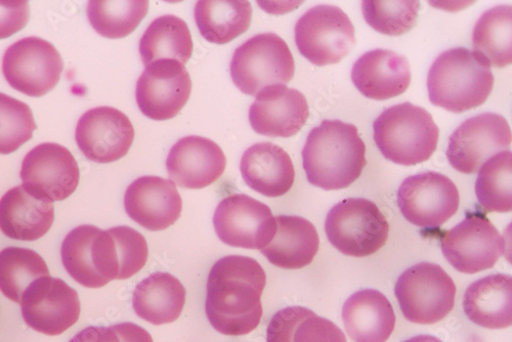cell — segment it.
<instances>
[{
	"label": "cell",
	"instance_id": "cell-1",
	"mask_svg": "<svg viewBox=\"0 0 512 342\" xmlns=\"http://www.w3.org/2000/svg\"><path fill=\"white\" fill-rule=\"evenodd\" d=\"M267 284L263 267L251 258L229 255L211 268L205 312L211 326L224 335L241 336L258 328Z\"/></svg>",
	"mask_w": 512,
	"mask_h": 342
},
{
	"label": "cell",
	"instance_id": "cell-2",
	"mask_svg": "<svg viewBox=\"0 0 512 342\" xmlns=\"http://www.w3.org/2000/svg\"><path fill=\"white\" fill-rule=\"evenodd\" d=\"M303 164L313 186L326 191L346 189L367 165L366 145L355 125L324 120L307 138Z\"/></svg>",
	"mask_w": 512,
	"mask_h": 342
},
{
	"label": "cell",
	"instance_id": "cell-3",
	"mask_svg": "<svg viewBox=\"0 0 512 342\" xmlns=\"http://www.w3.org/2000/svg\"><path fill=\"white\" fill-rule=\"evenodd\" d=\"M494 87V75L474 52L455 48L441 54L428 75L432 104L453 113L482 106Z\"/></svg>",
	"mask_w": 512,
	"mask_h": 342
},
{
	"label": "cell",
	"instance_id": "cell-4",
	"mask_svg": "<svg viewBox=\"0 0 512 342\" xmlns=\"http://www.w3.org/2000/svg\"><path fill=\"white\" fill-rule=\"evenodd\" d=\"M373 132L381 154L404 166L429 160L437 150L440 136L433 116L408 102L383 111L373 123Z\"/></svg>",
	"mask_w": 512,
	"mask_h": 342
},
{
	"label": "cell",
	"instance_id": "cell-5",
	"mask_svg": "<svg viewBox=\"0 0 512 342\" xmlns=\"http://www.w3.org/2000/svg\"><path fill=\"white\" fill-rule=\"evenodd\" d=\"M293 56L275 33L258 34L234 52L230 73L236 87L245 95L256 97L272 85L286 84L294 76Z\"/></svg>",
	"mask_w": 512,
	"mask_h": 342
},
{
	"label": "cell",
	"instance_id": "cell-6",
	"mask_svg": "<svg viewBox=\"0 0 512 342\" xmlns=\"http://www.w3.org/2000/svg\"><path fill=\"white\" fill-rule=\"evenodd\" d=\"M325 231L338 251L353 258H365L386 245L390 226L374 202L348 198L330 209Z\"/></svg>",
	"mask_w": 512,
	"mask_h": 342
},
{
	"label": "cell",
	"instance_id": "cell-7",
	"mask_svg": "<svg viewBox=\"0 0 512 342\" xmlns=\"http://www.w3.org/2000/svg\"><path fill=\"white\" fill-rule=\"evenodd\" d=\"M395 294L408 321L432 325L453 310L456 285L439 265L420 263L399 277Z\"/></svg>",
	"mask_w": 512,
	"mask_h": 342
},
{
	"label": "cell",
	"instance_id": "cell-8",
	"mask_svg": "<svg viewBox=\"0 0 512 342\" xmlns=\"http://www.w3.org/2000/svg\"><path fill=\"white\" fill-rule=\"evenodd\" d=\"M298 51L312 64L327 66L345 59L356 45L355 27L335 6H317L295 25Z\"/></svg>",
	"mask_w": 512,
	"mask_h": 342
},
{
	"label": "cell",
	"instance_id": "cell-9",
	"mask_svg": "<svg viewBox=\"0 0 512 342\" xmlns=\"http://www.w3.org/2000/svg\"><path fill=\"white\" fill-rule=\"evenodd\" d=\"M63 69V59L51 42L34 36L15 42L3 58L5 78L28 97L39 98L53 91Z\"/></svg>",
	"mask_w": 512,
	"mask_h": 342
},
{
	"label": "cell",
	"instance_id": "cell-10",
	"mask_svg": "<svg viewBox=\"0 0 512 342\" xmlns=\"http://www.w3.org/2000/svg\"><path fill=\"white\" fill-rule=\"evenodd\" d=\"M505 246L502 235L481 212L468 213L460 224L443 233L441 243L445 259L463 274L492 269Z\"/></svg>",
	"mask_w": 512,
	"mask_h": 342
},
{
	"label": "cell",
	"instance_id": "cell-11",
	"mask_svg": "<svg viewBox=\"0 0 512 342\" xmlns=\"http://www.w3.org/2000/svg\"><path fill=\"white\" fill-rule=\"evenodd\" d=\"M404 218L423 229H437L456 215L460 196L446 176L426 171L407 178L397 195Z\"/></svg>",
	"mask_w": 512,
	"mask_h": 342
},
{
	"label": "cell",
	"instance_id": "cell-12",
	"mask_svg": "<svg viewBox=\"0 0 512 342\" xmlns=\"http://www.w3.org/2000/svg\"><path fill=\"white\" fill-rule=\"evenodd\" d=\"M511 142L506 119L499 114L483 113L457 128L450 137L446 155L459 173L474 175L490 158L508 149Z\"/></svg>",
	"mask_w": 512,
	"mask_h": 342
},
{
	"label": "cell",
	"instance_id": "cell-13",
	"mask_svg": "<svg viewBox=\"0 0 512 342\" xmlns=\"http://www.w3.org/2000/svg\"><path fill=\"white\" fill-rule=\"evenodd\" d=\"M213 226L222 242L245 249L262 250L277 231L271 208L244 194L230 195L219 203Z\"/></svg>",
	"mask_w": 512,
	"mask_h": 342
},
{
	"label": "cell",
	"instance_id": "cell-14",
	"mask_svg": "<svg viewBox=\"0 0 512 342\" xmlns=\"http://www.w3.org/2000/svg\"><path fill=\"white\" fill-rule=\"evenodd\" d=\"M22 316L33 330L51 336L64 333L79 319L78 293L51 276L34 281L21 299Z\"/></svg>",
	"mask_w": 512,
	"mask_h": 342
},
{
	"label": "cell",
	"instance_id": "cell-15",
	"mask_svg": "<svg viewBox=\"0 0 512 342\" xmlns=\"http://www.w3.org/2000/svg\"><path fill=\"white\" fill-rule=\"evenodd\" d=\"M192 80L178 61L161 60L146 67L137 82L136 99L142 113L164 121L179 115L188 103Z\"/></svg>",
	"mask_w": 512,
	"mask_h": 342
},
{
	"label": "cell",
	"instance_id": "cell-16",
	"mask_svg": "<svg viewBox=\"0 0 512 342\" xmlns=\"http://www.w3.org/2000/svg\"><path fill=\"white\" fill-rule=\"evenodd\" d=\"M75 140L79 150L96 163H112L132 148L135 128L124 113L113 107H97L78 120Z\"/></svg>",
	"mask_w": 512,
	"mask_h": 342
},
{
	"label": "cell",
	"instance_id": "cell-17",
	"mask_svg": "<svg viewBox=\"0 0 512 342\" xmlns=\"http://www.w3.org/2000/svg\"><path fill=\"white\" fill-rule=\"evenodd\" d=\"M20 177L28 191L51 201H63L76 191L80 171L67 148L44 143L25 156Z\"/></svg>",
	"mask_w": 512,
	"mask_h": 342
},
{
	"label": "cell",
	"instance_id": "cell-18",
	"mask_svg": "<svg viewBox=\"0 0 512 342\" xmlns=\"http://www.w3.org/2000/svg\"><path fill=\"white\" fill-rule=\"evenodd\" d=\"M309 116L306 97L284 84L263 90L249 109V122L254 132L271 138L295 136L306 125Z\"/></svg>",
	"mask_w": 512,
	"mask_h": 342
},
{
	"label": "cell",
	"instance_id": "cell-19",
	"mask_svg": "<svg viewBox=\"0 0 512 342\" xmlns=\"http://www.w3.org/2000/svg\"><path fill=\"white\" fill-rule=\"evenodd\" d=\"M124 208L134 222L157 232L166 230L180 219L183 200L173 181L148 176L128 186Z\"/></svg>",
	"mask_w": 512,
	"mask_h": 342
},
{
	"label": "cell",
	"instance_id": "cell-20",
	"mask_svg": "<svg viewBox=\"0 0 512 342\" xmlns=\"http://www.w3.org/2000/svg\"><path fill=\"white\" fill-rule=\"evenodd\" d=\"M226 165L227 158L222 148L209 139L197 136L179 140L166 159L170 181L192 190L216 183L223 176Z\"/></svg>",
	"mask_w": 512,
	"mask_h": 342
},
{
	"label": "cell",
	"instance_id": "cell-21",
	"mask_svg": "<svg viewBox=\"0 0 512 342\" xmlns=\"http://www.w3.org/2000/svg\"><path fill=\"white\" fill-rule=\"evenodd\" d=\"M352 80L366 98L386 101L404 94L411 83L408 60L394 51L377 49L354 64Z\"/></svg>",
	"mask_w": 512,
	"mask_h": 342
},
{
	"label": "cell",
	"instance_id": "cell-22",
	"mask_svg": "<svg viewBox=\"0 0 512 342\" xmlns=\"http://www.w3.org/2000/svg\"><path fill=\"white\" fill-rule=\"evenodd\" d=\"M54 221L53 201L23 186L9 190L0 199V231L11 239L38 240L50 231Z\"/></svg>",
	"mask_w": 512,
	"mask_h": 342
},
{
	"label": "cell",
	"instance_id": "cell-23",
	"mask_svg": "<svg viewBox=\"0 0 512 342\" xmlns=\"http://www.w3.org/2000/svg\"><path fill=\"white\" fill-rule=\"evenodd\" d=\"M240 170L245 184L266 197L286 195L295 180V170L287 152L273 143H258L248 148Z\"/></svg>",
	"mask_w": 512,
	"mask_h": 342
},
{
	"label": "cell",
	"instance_id": "cell-24",
	"mask_svg": "<svg viewBox=\"0 0 512 342\" xmlns=\"http://www.w3.org/2000/svg\"><path fill=\"white\" fill-rule=\"evenodd\" d=\"M343 320L354 342H386L396 326L392 304L375 289L354 293L344 305Z\"/></svg>",
	"mask_w": 512,
	"mask_h": 342
},
{
	"label": "cell",
	"instance_id": "cell-25",
	"mask_svg": "<svg viewBox=\"0 0 512 342\" xmlns=\"http://www.w3.org/2000/svg\"><path fill=\"white\" fill-rule=\"evenodd\" d=\"M275 219L276 234L261 250L268 261L285 270H300L312 264L320 245L315 226L301 217L279 216Z\"/></svg>",
	"mask_w": 512,
	"mask_h": 342
},
{
	"label": "cell",
	"instance_id": "cell-26",
	"mask_svg": "<svg viewBox=\"0 0 512 342\" xmlns=\"http://www.w3.org/2000/svg\"><path fill=\"white\" fill-rule=\"evenodd\" d=\"M464 313L475 324L503 329L512 323V278L505 274L484 277L464 294Z\"/></svg>",
	"mask_w": 512,
	"mask_h": 342
},
{
	"label": "cell",
	"instance_id": "cell-27",
	"mask_svg": "<svg viewBox=\"0 0 512 342\" xmlns=\"http://www.w3.org/2000/svg\"><path fill=\"white\" fill-rule=\"evenodd\" d=\"M186 304V289L168 273H154L135 289L133 307L136 314L153 325L177 321Z\"/></svg>",
	"mask_w": 512,
	"mask_h": 342
},
{
	"label": "cell",
	"instance_id": "cell-28",
	"mask_svg": "<svg viewBox=\"0 0 512 342\" xmlns=\"http://www.w3.org/2000/svg\"><path fill=\"white\" fill-rule=\"evenodd\" d=\"M193 39L187 23L174 15L154 20L140 40V55L145 67L161 60L185 65L193 54Z\"/></svg>",
	"mask_w": 512,
	"mask_h": 342
},
{
	"label": "cell",
	"instance_id": "cell-29",
	"mask_svg": "<svg viewBox=\"0 0 512 342\" xmlns=\"http://www.w3.org/2000/svg\"><path fill=\"white\" fill-rule=\"evenodd\" d=\"M251 19L252 7L246 0H201L195 7L200 34L211 44H229L249 29Z\"/></svg>",
	"mask_w": 512,
	"mask_h": 342
},
{
	"label": "cell",
	"instance_id": "cell-30",
	"mask_svg": "<svg viewBox=\"0 0 512 342\" xmlns=\"http://www.w3.org/2000/svg\"><path fill=\"white\" fill-rule=\"evenodd\" d=\"M474 53L490 67L512 62V8L498 6L485 12L473 32Z\"/></svg>",
	"mask_w": 512,
	"mask_h": 342
},
{
	"label": "cell",
	"instance_id": "cell-31",
	"mask_svg": "<svg viewBox=\"0 0 512 342\" xmlns=\"http://www.w3.org/2000/svg\"><path fill=\"white\" fill-rule=\"evenodd\" d=\"M49 276L47 263L34 250L8 247L0 251V291L11 301L21 303L34 281Z\"/></svg>",
	"mask_w": 512,
	"mask_h": 342
},
{
	"label": "cell",
	"instance_id": "cell-32",
	"mask_svg": "<svg viewBox=\"0 0 512 342\" xmlns=\"http://www.w3.org/2000/svg\"><path fill=\"white\" fill-rule=\"evenodd\" d=\"M512 153L503 151L490 158L479 170L476 194L487 212L512 209Z\"/></svg>",
	"mask_w": 512,
	"mask_h": 342
},
{
	"label": "cell",
	"instance_id": "cell-33",
	"mask_svg": "<svg viewBox=\"0 0 512 342\" xmlns=\"http://www.w3.org/2000/svg\"><path fill=\"white\" fill-rule=\"evenodd\" d=\"M149 11L146 0L127 2H90L88 17L93 28L102 36L119 39L132 34Z\"/></svg>",
	"mask_w": 512,
	"mask_h": 342
},
{
	"label": "cell",
	"instance_id": "cell-34",
	"mask_svg": "<svg viewBox=\"0 0 512 342\" xmlns=\"http://www.w3.org/2000/svg\"><path fill=\"white\" fill-rule=\"evenodd\" d=\"M97 229L91 225L73 229L65 237L61 248L62 262L68 274L88 288L105 286L93 262L92 244Z\"/></svg>",
	"mask_w": 512,
	"mask_h": 342
},
{
	"label": "cell",
	"instance_id": "cell-35",
	"mask_svg": "<svg viewBox=\"0 0 512 342\" xmlns=\"http://www.w3.org/2000/svg\"><path fill=\"white\" fill-rule=\"evenodd\" d=\"M420 3L416 0H366L362 13L367 24L375 31L389 36L409 32L416 24Z\"/></svg>",
	"mask_w": 512,
	"mask_h": 342
},
{
	"label": "cell",
	"instance_id": "cell-36",
	"mask_svg": "<svg viewBox=\"0 0 512 342\" xmlns=\"http://www.w3.org/2000/svg\"><path fill=\"white\" fill-rule=\"evenodd\" d=\"M36 128L26 103L0 93V154L16 152L33 138Z\"/></svg>",
	"mask_w": 512,
	"mask_h": 342
},
{
	"label": "cell",
	"instance_id": "cell-37",
	"mask_svg": "<svg viewBox=\"0 0 512 342\" xmlns=\"http://www.w3.org/2000/svg\"><path fill=\"white\" fill-rule=\"evenodd\" d=\"M113 235L117 260V280H125L138 274L148 261L149 248L145 237L130 227H115L110 229Z\"/></svg>",
	"mask_w": 512,
	"mask_h": 342
},
{
	"label": "cell",
	"instance_id": "cell-38",
	"mask_svg": "<svg viewBox=\"0 0 512 342\" xmlns=\"http://www.w3.org/2000/svg\"><path fill=\"white\" fill-rule=\"evenodd\" d=\"M292 342H348L345 333L333 322L316 314L297 326Z\"/></svg>",
	"mask_w": 512,
	"mask_h": 342
},
{
	"label": "cell",
	"instance_id": "cell-39",
	"mask_svg": "<svg viewBox=\"0 0 512 342\" xmlns=\"http://www.w3.org/2000/svg\"><path fill=\"white\" fill-rule=\"evenodd\" d=\"M315 313L303 307H288L277 312L267 329V342H292L295 329Z\"/></svg>",
	"mask_w": 512,
	"mask_h": 342
},
{
	"label": "cell",
	"instance_id": "cell-40",
	"mask_svg": "<svg viewBox=\"0 0 512 342\" xmlns=\"http://www.w3.org/2000/svg\"><path fill=\"white\" fill-rule=\"evenodd\" d=\"M30 19L28 2H0V39H6L26 27Z\"/></svg>",
	"mask_w": 512,
	"mask_h": 342
},
{
	"label": "cell",
	"instance_id": "cell-41",
	"mask_svg": "<svg viewBox=\"0 0 512 342\" xmlns=\"http://www.w3.org/2000/svg\"><path fill=\"white\" fill-rule=\"evenodd\" d=\"M69 342H121L111 327H89L77 333Z\"/></svg>",
	"mask_w": 512,
	"mask_h": 342
},
{
	"label": "cell",
	"instance_id": "cell-42",
	"mask_svg": "<svg viewBox=\"0 0 512 342\" xmlns=\"http://www.w3.org/2000/svg\"><path fill=\"white\" fill-rule=\"evenodd\" d=\"M121 342H153L151 334L135 323H121L112 326Z\"/></svg>",
	"mask_w": 512,
	"mask_h": 342
},
{
	"label": "cell",
	"instance_id": "cell-43",
	"mask_svg": "<svg viewBox=\"0 0 512 342\" xmlns=\"http://www.w3.org/2000/svg\"><path fill=\"white\" fill-rule=\"evenodd\" d=\"M404 342H443L440 338L432 335H417Z\"/></svg>",
	"mask_w": 512,
	"mask_h": 342
}]
</instances>
